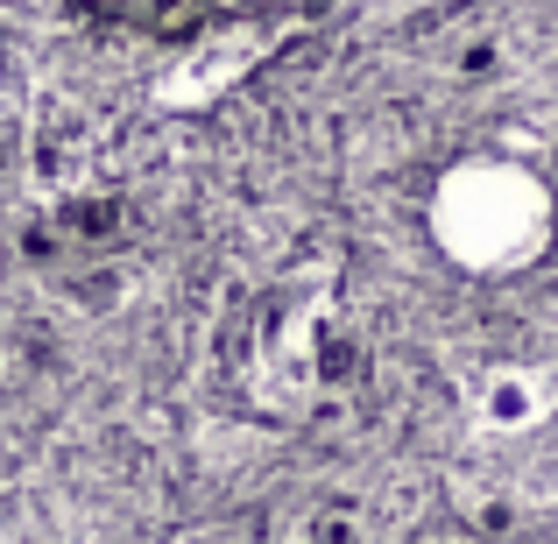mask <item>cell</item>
Listing matches in <instances>:
<instances>
[{"label": "cell", "mask_w": 558, "mask_h": 544, "mask_svg": "<svg viewBox=\"0 0 558 544\" xmlns=\"http://www.w3.org/2000/svg\"><path fill=\"white\" fill-rule=\"evenodd\" d=\"M233 375L276 418H304L332 382L354 375V340L340 333V269L332 262L283 269L247 304V340Z\"/></svg>", "instance_id": "obj_1"}, {"label": "cell", "mask_w": 558, "mask_h": 544, "mask_svg": "<svg viewBox=\"0 0 558 544\" xmlns=\"http://www.w3.org/2000/svg\"><path fill=\"white\" fill-rule=\"evenodd\" d=\"M531 418H537V389L517 382V375H502L488 389V424H531Z\"/></svg>", "instance_id": "obj_3"}, {"label": "cell", "mask_w": 558, "mask_h": 544, "mask_svg": "<svg viewBox=\"0 0 558 544\" xmlns=\"http://www.w3.org/2000/svg\"><path fill=\"white\" fill-rule=\"evenodd\" d=\"M551 191L509 156H474V164L446 170L432 198V233L446 262L474 276H517L551 247Z\"/></svg>", "instance_id": "obj_2"}]
</instances>
